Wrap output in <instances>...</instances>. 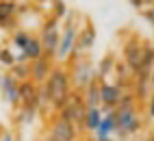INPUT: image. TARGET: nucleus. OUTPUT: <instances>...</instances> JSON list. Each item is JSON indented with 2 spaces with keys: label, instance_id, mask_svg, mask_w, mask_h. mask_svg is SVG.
I'll list each match as a JSON object with an SVG mask.
<instances>
[{
  "label": "nucleus",
  "instance_id": "nucleus-5",
  "mask_svg": "<svg viewBox=\"0 0 154 141\" xmlns=\"http://www.w3.org/2000/svg\"><path fill=\"white\" fill-rule=\"evenodd\" d=\"M39 39H42V46H44V57L54 61L59 41H61V22L54 15H48L44 20L42 28H39Z\"/></svg>",
  "mask_w": 154,
  "mask_h": 141
},
{
  "label": "nucleus",
  "instance_id": "nucleus-16",
  "mask_svg": "<svg viewBox=\"0 0 154 141\" xmlns=\"http://www.w3.org/2000/svg\"><path fill=\"white\" fill-rule=\"evenodd\" d=\"M24 57H26L28 63H33V61H37V59L44 57V46H42L39 35H30V41H28V46L24 50Z\"/></svg>",
  "mask_w": 154,
  "mask_h": 141
},
{
  "label": "nucleus",
  "instance_id": "nucleus-2",
  "mask_svg": "<svg viewBox=\"0 0 154 141\" xmlns=\"http://www.w3.org/2000/svg\"><path fill=\"white\" fill-rule=\"evenodd\" d=\"M124 63L135 76H148L154 63V46L143 41L139 35H132L130 41L124 46Z\"/></svg>",
  "mask_w": 154,
  "mask_h": 141
},
{
  "label": "nucleus",
  "instance_id": "nucleus-4",
  "mask_svg": "<svg viewBox=\"0 0 154 141\" xmlns=\"http://www.w3.org/2000/svg\"><path fill=\"white\" fill-rule=\"evenodd\" d=\"M115 119H117V133L115 135L119 139L135 137L143 128V122H141V115H139L137 106H117L115 109Z\"/></svg>",
  "mask_w": 154,
  "mask_h": 141
},
{
  "label": "nucleus",
  "instance_id": "nucleus-18",
  "mask_svg": "<svg viewBox=\"0 0 154 141\" xmlns=\"http://www.w3.org/2000/svg\"><path fill=\"white\" fill-rule=\"evenodd\" d=\"M102 111L100 109H87V115H85V124H83V128L85 130H89V133H96L98 130V126H100V122H102Z\"/></svg>",
  "mask_w": 154,
  "mask_h": 141
},
{
  "label": "nucleus",
  "instance_id": "nucleus-17",
  "mask_svg": "<svg viewBox=\"0 0 154 141\" xmlns=\"http://www.w3.org/2000/svg\"><path fill=\"white\" fill-rule=\"evenodd\" d=\"M117 133V119H115V113H109L102 117V122L96 130V137H113Z\"/></svg>",
  "mask_w": 154,
  "mask_h": 141
},
{
  "label": "nucleus",
  "instance_id": "nucleus-22",
  "mask_svg": "<svg viewBox=\"0 0 154 141\" xmlns=\"http://www.w3.org/2000/svg\"><path fill=\"white\" fill-rule=\"evenodd\" d=\"M35 113H37V111H30V109H22V106H17L15 122H17V124H22V126L33 124V122H35Z\"/></svg>",
  "mask_w": 154,
  "mask_h": 141
},
{
  "label": "nucleus",
  "instance_id": "nucleus-29",
  "mask_svg": "<svg viewBox=\"0 0 154 141\" xmlns=\"http://www.w3.org/2000/svg\"><path fill=\"white\" fill-rule=\"evenodd\" d=\"M146 141H154V133H152V130H150V135L146 137Z\"/></svg>",
  "mask_w": 154,
  "mask_h": 141
},
{
  "label": "nucleus",
  "instance_id": "nucleus-14",
  "mask_svg": "<svg viewBox=\"0 0 154 141\" xmlns=\"http://www.w3.org/2000/svg\"><path fill=\"white\" fill-rule=\"evenodd\" d=\"M20 15V2H9V0H0V28L9 31L15 26V17Z\"/></svg>",
  "mask_w": 154,
  "mask_h": 141
},
{
  "label": "nucleus",
  "instance_id": "nucleus-3",
  "mask_svg": "<svg viewBox=\"0 0 154 141\" xmlns=\"http://www.w3.org/2000/svg\"><path fill=\"white\" fill-rule=\"evenodd\" d=\"M83 13H69L65 17L63 26H61V41H59V50H57V57L54 61L57 63H67L72 57H74V50H76V37L80 31V22H85Z\"/></svg>",
  "mask_w": 154,
  "mask_h": 141
},
{
  "label": "nucleus",
  "instance_id": "nucleus-9",
  "mask_svg": "<svg viewBox=\"0 0 154 141\" xmlns=\"http://www.w3.org/2000/svg\"><path fill=\"white\" fill-rule=\"evenodd\" d=\"M20 106L30 111L42 109V87H37L33 80L20 83Z\"/></svg>",
  "mask_w": 154,
  "mask_h": 141
},
{
  "label": "nucleus",
  "instance_id": "nucleus-1",
  "mask_svg": "<svg viewBox=\"0 0 154 141\" xmlns=\"http://www.w3.org/2000/svg\"><path fill=\"white\" fill-rule=\"evenodd\" d=\"M72 91H74V89H72L69 69H65L63 65H57L52 69V74H50V78L46 80V85L42 87V106L46 102L59 113Z\"/></svg>",
  "mask_w": 154,
  "mask_h": 141
},
{
  "label": "nucleus",
  "instance_id": "nucleus-13",
  "mask_svg": "<svg viewBox=\"0 0 154 141\" xmlns=\"http://www.w3.org/2000/svg\"><path fill=\"white\" fill-rule=\"evenodd\" d=\"M52 61L50 59H46V57H42V59H37V61H33L30 63V80L37 85V87H44L46 85V80L50 78V74H52Z\"/></svg>",
  "mask_w": 154,
  "mask_h": 141
},
{
  "label": "nucleus",
  "instance_id": "nucleus-26",
  "mask_svg": "<svg viewBox=\"0 0 154 141\" xmlns=\"http://www.w3.org/2000/svg\"><path fill=\"white\" fill-rule=\"evenodd\" d=\"M150 2H143V0H132V2H130V7H135V9H141V11H143V9H146Z\"/></svg>",
  "mask_w": 154,
  "mask_h": 141
},
{
  "label": "nucleus",
  "instance_id": "nucleus-24",
  "mask_svg": "<svg viewBox=\"0 0 154 141\" xmlns=\"http://www.w3.org/2000/svg\"><path fill=\"white\" fill-rule=\"evenodd\" d=\"M50 7L54 9V13H50V15H54V17L59 20V22H61L63 17H67V15H69V11H67V5H65V2H50Z\"/></svg>",
  "mask_w": 154,
  "mask_h": 141
},
{
  "label": "nucleus",
  "instance_id": "nucleus-31",
  "mask_svg": "<svg viewBox=\"0 0 154 141\" xmlns=\"http://www.w3.org/2000/svg\"><path fill=\"white\" fill-rule=\"evenodd\" d=\"M152 133H154V128H152Z\"/></svg>",
  "mask_w": 154,
  "mask_h": 141
},
{
  "label": "nucleus",
  "instance_id": "nucleus-10",
  "mask_svg": "<svg viewBox=\"0 0 154 141\" xmlns=\"http://www.w3.org/2000/svg\"><path fill=\"white\" fill-rule=\"evenodd\" d=\"M96 37H98V31L94 22L87 17L85 20V26H80L78 31V37H76V50H74V57H80V54H87L96 44Z\"/></svg>",
  "mask_w": 154,
  "mask_h": 141
},
{
  "label": "nucleus",
  "instance_id": "nucleus-27",
  "mask_svg": "<svg viewBox=\"0 0 154 141\" xmlns=\"http://www.w3.org/2000/svg\"><path fill=\"white\" fill-rule=\"evenodd\" d=\"M0 141H15V137H13L11 130H2V137H0Z\"/></svg>",
  "mask_w": 154,
  "mask_h": 141
},
{
  "label": "nucleus",
  "instance_id": "nucleus-19",
  "mask_svg": "<svg viewBox=\"0 0 154 141\" xmlns=\"http://www.w3.org/2000/svg\"><path fill=\"white\" fill-rule=\"evenodd\" d=\"M30 31H26V28H17V31L11 35V48H17L20 52H24L28 41H30Z\"/></svg>",
  "mask_w": 154,
  "mask_h": 141
},
{
  "label": "nucleus",
  "instance_id": "nucleus-20",
  "mask_svg": "<svg viewBox=\"0 0 154 141\" xmlns=\"http://www.w3.org/2000/svg\"><path fill=\"white\" fill-rule=\"evenodd\" d=\"M9 74H11L17 83H26V80H30V63H15L9 69Z\"/></svg>",
  "mask_w": 154,
  "mask_h": 141
},
{
  "label": "nucleus",
  "instance_id": "nucleus-28",
  "mask_svg": "<svg viewBox=\"0 0 154 141\" xmlns=\"http://www.w3.org/2000/svg\"><path fill=\"white\" fill-rule=\"evenodd\" d=\"M148 115L154 119V93L150 96V102H148Z\"/></svg>",
  "mask_w": 154,
  "mask_h": 141
},
{
  "label": "nucleus",
  "instance_id": "nucleus-23",
  "mask_svg": "<svg viewBox=\"0 0 154 141\" xmlns=\"http://www.w3.org/2000/svg\"><path fill=\"white\" fill-rule=\"evenodd\" d=\"M0 63H2L5 67H9V69H11L17 61H15V54H13V50L11 48H2V50H0Z\"/></svg>",
  "mask_w": 154,
  "mask_h": 141
},
{
  "label": "nucleus",
  "instance_id": "nucleus-25",
  "mask_svg": "<svg viewBox=\"0 0 154 141\" xmlns=\"http://www.w3.org/2000/svg\"><path fill=\"white\" fill-rule=\"evenodd\" d=\"M141 15L146 17L148 22L152 24V28H154V2H150V5H148L146 9H143V11H141Z\"/></svg>",
  "mask_w": 154,
  "mask_h": 141
},
{
  "label": "nucleus",
  "instance_id": "nucleus-12",
  "mask_svg": "<svg viewBox=\"0 0 154 141\" xmlns=\"http://www.w3.org/2000/svg\"><path fill=\"white\" fill-rule=\"evenodd\" d=\"M122 98H124V89L122 87H117L115 83H104V80H100V106L106 104V106L117 109Z\"/></svg>",
  "mask_w": 154,
  "mask_h": 141
},
{
  "label": "nucleus",
  "instance_id": "nucleus-21",
  "mask_svg": "<svg viewBox=\"0 0 154 141\" xmlns=\"http://www.w3.org/2000/svg\"><path fill=\"white\" fill-rule=\"evenodd\" d=\"M115 65H117V63H115V59H113V54H106V57L98 63V78L104 80L111 72H115Z\"/></svg>",
  "mask_w": 154,
  "mask_h": 141
},
{
  "label": "nucleus",
  "instance_id": "nucleus-30",
  "mask_svg": "<svg viewBox=\"0 0 154 141\" xmlns=\"http://www.w3.org/2000/svg\"><path fill=\"white\" fill-rule=\"evenodd\" d=\"M150 83L154 85V69H152V74H150Z\"/></svg>",
  "mask_w": 154,
  "mask_h": 141
},
{
  "label": "nucleus",
  "instance_id": "nucleus-7",
  "mask_svg": "<svg viewBox=\"0 0 154 141\" xmlns=\"http://www.w3.org/2000/svg\"><path fill=\"white\" fill-rule=\"evenodd\" d=\"M69 76H72V85H76L78 91H85V89L98 78L94 65L87 59H78V61L69 67Z\"/></svg>",
  "mask_w": 154,
  "mask_h": 141
},
{
  "label": "nucleus",
  "instance_id": "nucleus-11",
  "mask_svg": "<svg viewBox=\"0 0 154 141\" xmlns=\"http://www.w3.org/2000/svg\"><path fill=\"white\" fill-rule=\"evenodd\" d=\"M0 93H2V100L11 106H20V83L9 74H0Z\"/></svg>",
  "mask_w": 154,
  "mask_h": 141
},
{
  "label": "nucleus",
  "instance_id": "nucleus-15",
  "mask_svg": "<svg viewBox=\"0 0 154 141\" xmlns=\"http://www.w3.org/2000/svg\"><path fill=\"white\" fill-rule=\"evenodd\" d=\"M83 100L87 109H100V78H96L83 91Z\"/></svg>",
  "mask_w": 154,
  "mask_h": 141
},
{
  "label": "nucleus",
  "instance_id": "nucleus-6",
  "mask_svg": "<svg viewBox=\"0 0 154 141\" xmlns=\"http://www.w3.org/2000/svg\"><path fill=\"white\" fill-rule=\"evenodd\" d=\"M57 115L65 117L67 122L76 124V126H83L85 124V115H87V106H85V100H83V91H72L69 98L65 100V104L61 106V111Z\"/></svg>",
  "mask_w": 154,
  "mask_h": 141
},
{
  "label": "nucleus",
  "instance_id": "nucleus-8",
  "mask_svg": "<svg viewBox=\"0 0 154 141\" xmlns=\"http://www.w3.org/2000/svg\"><path fill=\"white\" fill-rule=\"evenodd\" d=\"M50 141H76L78 139V126L67 122L65 117L57 115L50 124V133H48Z\"/></svg>",
  "mask_w": 154,
  "mask_h": 141
}]
</instances>
